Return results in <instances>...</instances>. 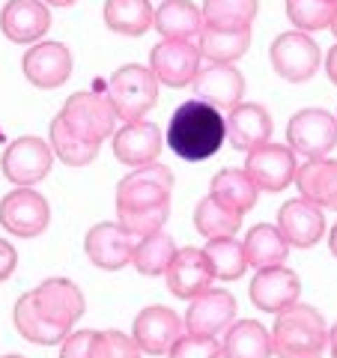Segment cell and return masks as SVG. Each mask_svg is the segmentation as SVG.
Here are the masks:
<instances>
[{
	"mask_svg": "<svg viewBox=\"0 0 337 358\" xmlns=\"http://www.w3.org/2000/svg\"><path fill=\"white\" fill-rule=\"evenodd\" d=\"M227 141V120L218 108L200 99H188L171 114L167 143L182 162H206Z\"/></svg>",
	"mask_w": 337,
	"mask_h": 358,
	"instance_id": "cell-1",
	"label": "cell"
},
{
	"mask_svg": "<svg viewBox=\"0 0 337 358\" xmlns=\"http://www.w3.org/2000/svg\"><path fill=\"white\" fill-rule=\"evenodd\" d=\"M272 346L278 358H322L329 346V329L317 308L296 301L280 310L272 329Z\"/></svg>",
	"mask_w": 337,
	"mask_h": 358,
	"instance_id": "cell-2",
	"label": "cell"
},
{
	"mask_svg": "<svg viewBox=\"0 0 337 358\" xmlns=\"http://www.w3.org/2000/svg\"><path fill=\"white\" fill-rule=\"evenodd\" d=\"M105 93L117 110V120L141 122L147 117V110H152L159 102V78L152 75L150 66L126 63L110 75Z\"/></svg>",
	"mask_w": 337,
	"mask_h": 358,
	"instance_id": "cell-3",
	"label": "cell"
},
{
	"mask_svg": "<svg viewBox=\"0 0 337 358\" xmlns=\"http://www.w3.org/2000/svg\"><path fill=\"white\" fill-rule=\"evenodd\" d=\"M60 120L69 126L75 134H81L84 141L102 143L108 134H114L117 129V110L110 105L108 93H96V90H87V93H72L66 99V105L60 110Z\"/></svg>",
	"mask_w": 337,
	"mask_h": 358,
	"instance_id": "cell-4",
	"label": "cell"
},
{
	"mask_svg": "<svg viewBox=\"0 0 337 358\" xmlns=\"http://www.w3.org/2000/svg\"><path fill=\"white\" fill-rule=\"evenodd\" d=\"M51 164H54L51 143L36 138V134H24V138H15L3 150L0 173L18 188H33L51 173Z\"/></svg>",
	"mask_w": 337,
	"mask_h": 358,
	"instance_id": "cell-5",
	"label": "cell"
},
{
	"mask_svg": "<svg viewBox=\"0 0 337 358\" xmlns=\"http://www.w3.org/2000/svg\"><path fill=\"white\" fill-rule=\"evenodd\" d=\"M268 60H272V69L289 84H305L317 75L322 54L320 45L313 42V36L301 30H289L275 36L272 48H268Z\"/></svg>",
	"mask_w": 337,
	"mask_h": 358,
	"instance_id": "cell-6",
	"label": "cell"
},
{
	"mask_svg": "<svg viewBox=\"0 0 337 358\" xmlns=\"http://www.w3.org/2000/svg\"><path fill=\"white\" fill-rule=\"evenodd\" d=\"M287 147L308 159H325L337 147V117L322 108L299 110L287 122Z\"/></svg>",
	"mask_w": 337,
	"mask_h": 358,
	"instance_id": "cell-7",
	"label": "cell"
},
{
	"mask_svg": "<svg viewBox=\"0 0 337 358\" xmlns=\"http://www.w3.org/2000/svg\"><path fill=\"white\" fill-rule=\"evenodd\" d=\"M173 173L171 167L152 162L147 167H134L117 185V209H150L171 203Z\"/></svg>",
	"mask_w": 337,
	"mask_h": 358,
	"instance_id": "cell-8",
	"label": "cell"
},
{
	"mask_svg": "<svg viewBox=\"0 0 337 358\" xmlns=\"http://www.w3.org/2000/svg\"><path fill=\"white\" fill-rule=\"evenodd\" d=\"M51 206L33 188H15L0 200V227L18 239H36L48 230Z\"/></svg>",
	"mask_w": 337,
	"mask_h": 358,
	"instance_id": "cell-9",
	"label": "cell"
},
{
	"mask_svg": "<svg viewBox=\"0 0 337 358\" xmlns=\"http://www.w3.org/2000/svg\"><path fill=\"white\" fill-rule=\"evenodd\" d=\"M245 173L254 179V185L266 194L284 192L289 182H296L299 164L296 152L284 143H263L245 155Z\"/></svg>",
	"mask_w": 337,
	"mask_h": 358,
	"instance_id": "cell-10",
	"label": "cell"
},
{
	"mask_svg": "<svg viewBox=\"0 0 337 358\" xmlns=\"http://www.w3.org/2000/svg\"><path fill=\"white\" fill-rule=\"evenodd\" d=\"M200 60L203 54L194 42H182V39H162L155 48L150 51V69L159 78V84L167 87H191L194 75L200 72Z\"/></svg>",
	"mask_w": 337,
	"mask_h": 358,
	"instance_id": "cell-11",
	"label": "cell"
},
{
	"mask_svg": "<svg viewBox=\"0 0 337 358\" xmlns=\"http://www.w3.org/2000/svg\"><path fill=\"white\" fill-rule=\"evenodd\" d=\"M134 245H138V236L122 230L117 221L96 224L84 236V251L89 257V263L96 268H105V272H120L122 266H129Z\"/></svg>",
	"mask_w": 337,
	"mask_h": 358,
	"instance_id": "cell-12",
	"label": "cell"
},
{
	"mask_svg": "<svg viewBox=\"0 0 337 358\" xmlns=\"http://www.w3.org/2000/svg\"><path fill=\"white\" fill-rule=\"evenodd\" d=\"M21 72L33 87L57 90L72 75V51L63 42H36L21 57Z\"/></svg>",
	"mask_w": 337,
	"mask_h": 358,
	"instance_id": "cell-13",
	"label": "cell"
},
{
	"mask_svg": "<svg viewBox=\"0 0 337 358\" xmlns=\"http://www.w3.org/2000/svg\"><path fill=\"white\" fill-rule=\"evenodd\" d=\"M185 334V320H179L171 308L150 305L134 317L131 338L147 355H167L171 346Z\"/></svg>",
	"mask_w": 337,
	"mask_h": 358,
	"instance_id": "cell-14",
	"label": "cell"
},
{
	"mask_svg": "<svg viewBox=\"0 0 337 358\" xmlns=\"http://www.w3.org/2000/svg\"><path fill=\"white\" fill-rule=\"evenodd\" d=\"M236 320V299L227 289H206L191 299L185 310V331L200 334V338H218L221 331H227Z\"/></svg>",
	"mask_w": 337,
	"mask_h": 358,
	"instance_id": "cell-15",
	"label": "cell"
},
{
	"mask_svg": "<svg viewBox=\"0 0 337 358\" xmlns=\"http://www.w3.org/2000/svg\"><path fill=\"white\" fill-rule=\"evenodd\" d=\"M299 296H301V281L293 268H287V266L260 268L251 278V287H248V299L254 301V308H260L266 313H280V310L293 308Z\"/></svg>",
	"mask_w": 337,
	"mask_h": 358,
	"instance_id": "cell-16",
	"label": "cell"
},
{
	"mask_svg": "<svg viewBox=\"0 0 337 358\" xmlns=\"http://www.w3.org/2000/svg\"><path fill=\"white\" fill-rule=\"evenodd\" d=\"M0 30L15 45H36L51 30V6L45 0H9L0 13Z\"/></svg>",
	"mask_w": 337,
	"mask_h": 358,
	"instance_id": "cell-17",
	"label": "cell"
},
{
	"mask_svg": "<svg viewBox=\"0 0 337 358\" xmlns=\"http://www.w3.org/2000/svg\"><path fill=\"white\" fill-rule=\"evenodd\" d=\"M278 230L289 248H313L325 236V215L310 200L296 197L278 209Z\"/></svg>",
	"mask_w": 337,
	"mask_h": 358,
	"instance_id": "cell-18",
	"label": "cell"
},
{
	"mask_svg": "<svg viewBox=\"0 0 337 358\" xmlns=\"http://www.w3.org/2000/svg\"><path fill=\"white\" fill-rule=\"evenodd\" d=\"M191 90H194V99L206 102L212 108H227L233 110L236 105H242L245 96V75L236 69V66H218L209 63L206 69H200L191 81Z\"/></svg>",
	"mask_w": 337,
	"mask_h": 358,
	"instance_id": "cell-19",
	"label": "cell"
},
{
	"mask_svg": "<svg viewBox=\"0 0 337 358\" xmlns=\"http://www.w3.org/2000/svg\"><path fill=\"white\" fill-rule=\"evenodd\" d=\"M212 278H215V272H212L203 248H179L164 272L167 289L176 299H188V301L200 293H206Z\"/></svg>",
	"mask_w": 337,
	"mask_h": 358,
	"instance_id": "cell-20",
	"label": "cell"
},
{
	"mask_svg": "<svg viewBox=\"0 0 337 358\" xmlns=\"http://www.w3.org/2000/svg\"><path fill=\"white\" fill-rule=\"evenodd\" d=\"M30 293H33L36 308L42 313H48V317L54 322H60V326L72 329L87 310L81 287L75 281H69V278H48V281H42L36 289H30Z\"/></svg>",
	"mask_w": 337,
	"mask_h": 358,
	"instance_id": "cell-21",
	"label": "cell"
},
{
	"mask_svg": "<svg viewBox=\"0 0 337 358\" xmlns=\"http://www.w3.org/2000/svg\"><path fill=\"white\" fill-rule=\"evenodd\" d=\"M162 129L155 122H126L120 131H114V155L117 162L129 167H147L159 159L162 152Z\"/></svg>",
	"mask_w": 337,
	"mask_h": 358,
	"instance_id": "cell-22",
	"label": "cell"
},
{
	"mask_svg": "<svg viewBox=\"0 0 337 358\" xmlns=\"http://www.w3.org/2000/svg\"><path fill=\"white\" fill-rule=\"evenodd\" d=\"M272 117L257 102H242L230 110L227 117V141L230 147L251 152L263 143H272Z\"/></svg>",
	"mask_w": 337,
	"mask_h": 358,
	"instance_id": "cell-23",
	"label": "cell"
},
{
	"mask_svg": "<svg viewBox=\"0 0 337 358\" xmlns=\"http://www.w3.org/2000/svg\"><path fill=\"white\" fill-rule=\"evenodd\" d=\"M299 194L320 209L337 212V159H308L296 173Z\"/></svg>",
	"mask_w": 337,
	"mask_h": 358,
	"instance_id": "cell-24",
	"label": "cell"
},
{
	"mask_svg": "<svg viewBox=\"0 0 337 358\" xmlns=\"http://www.w3.org/2000/svg\"><path fill=\"white\" fill-rule=\"evenodd\" d=\"M13 320H15V329L24 341L30 343H39V346H54V343H63L66 338L72 334L69 326H60L54 322L48 313H42L33 301V293H24L15 301V310H13Z\"/></svg>",
	"mask_w": 337,
	"mask_h": 358,
	"instance_id": "cell-25",
	"label": "cell"
},
{
	"mask_svg": "<svg viewBox=\"0 0 337 358\" xmlns=\"http://www.w3.org/2000/svg\"><path fill=\"white\" fill-rule=\"evenodd\" d=\"M155 30L164 39H182L194 42L203 33V9L194 6L191 0H164L155 9Z\"/></svg>",
	"mask_w": 337,
	"mask_h": 358,
	"instance_id": "cell-26",
	"label": "cell"
},
{
	"mask_svg": "<svg viewBox=\"0 0 337 358\" xmlns=\"http://www.w3.org/2000/svg\"><path fill=\"white\" fill-rule=\"evenodd\" d=\"M209 194L221 200L227 209L239 212V215H248V212L257 206V197H260V188L254 185V179L239 171V167H224L212 176L209 182Z\"/></svg>",
	"mask_w": 337,
	"mask_h": 358,
	"instance_id": "cell-27",
	"label": "cell"
},
{
	"mask_svg": "<svg viewBox=\"0 0 337 358\" xmlns=\"http://www.w3.org/2000/svg\"><path fill=\"white\" fill-rule=\"evenodd\" d=\"M242 248H245L248 266H254L257 272H260V268L284 266L287 254H289V242L280 236L278 224H254V227L245 233Z\"/></svg>",
	"mask_w": 337,
	"mask_h": 358,
	"instance_id": "cell-28",
	"label": "cell"
},
{
	"mask_svg": "<svg viewBox=\"0 0 337 358\" xmlns=\"http://www.w3.org/2000/svg\"><path fill=\"white\" fill-rule=\"evenodd\" d=\"M224 358H272L275 346H272V331H266L263 322L257 320H242L233 322L224 334Z\"/></svg>",
	"mask_w": 337,
	"mask_h": 358,
	"instance_id": "cell-29",
	"label": "cell"
},
{
	"mask_svg": "<svg viewBox=\"0 0 337 358\" xmlns=\"http://www.w3.org/2000/svg\"><path fill=\"white\" fill-rule=\"evenodd\" d=\"M155 24V9L150 0H108L105 27L120 36H143Z\"/></svg>",
	"mask_w": 337,
	"mask_h": 358,
	"instance_id": "cell-30",
	"label": "cell"
},
{
	"mask_svg": "<svg viewBox=\"0 0 337 358\" xmlns=\"http://www.w3.org/2000/svg\"><path fill=\"white\" fill-rule=\"evenodd\" d=\"M242 218L245 215L227 209L221 200H215L212 194L203 197L194 206V230L206 242H212V239H233L236 233H239V227H242Z\"/></svg>",
	"mask_w": 337,
	"mask_h": 358,
	"instance_id": "cell-31",
	"label": "cell"
},
{
	"mask_svg": "<svg viewBox=\"0 0 337 358\" xmlns=\"http://www.w3.org/2000/svg\"><path fill=\"white\" fill-rule=\"evenodd\" d=\"M197 48L203 60L218 63V66H233L251 48V30H206L200 33Z\"/></svg>",
	"mask_w": 337,
	"mask_h": 358,
	"instance_id": "cell-32",
	"label": "cell"
},
{
	"mask_svg": "<svg viewBox=\"0 0 337 358\" xmlns=\"http://www.w3.org/2000/svg\"><path fill=\"white\" fill-rule=\"evenodd\" d=\"M257 0H203L206 30H251L257 18Z\"/></svg>",
	"mask_w": 337,
	"mask_h": 358,
	"instance_id": "cell-33",
	"label": "cell"
},
{
	"mask_svg": "<svg viewBox=\"0 0 337 358\" xmlns=\"http://www.w3.org/2000/svg\"><path fill=\"white\" fill-rule=\"evenodd\" d=\"M48 131H51V150H54V155H57L63 164H69V167H87L99 155V147H102V143L84 141L81 134H75L60 120V114L51 120V129Z\"/></svg>",
	"mask_w": 337,
	"mask_h": 358,
	"instance_id": "cell-34",
	"label": "cell"
},
{
	"mask_svg": "<svg viewBox=\"0 0 337 358\" xmlns=\"http://www.w3.org/2000/svg\"><path fill=\"white\" fill-rule=\"evenodd\" d=\"M176 251L179 248H176L173 236H167L164 230H159V233H152V236L138 239V245H134V254H131V263H134V268H138L141 275L155 278V275L167 272V266H171Z\"/></svg>",
	"mask_w": 337,
	"mask_h": 358,
	"instance_id": "cell-35",
	"label": "cell"
},
{
	"mask_svg": "<svg viewBox=\"0 0 337 358\" xmlns=\"http://www.w3.org/2000/svg\"><path fill=\"white\" fill-rule=\"evenodd\" d=\"M203 251H206V260L218 281H236V278H242L245 268H248L245 248H242V242H236V239H212V242H206Z\"/></svg>",
	"mask_w": 337,
	"mask_h": 358,
	"instance_id": "cell-36",
	"label": "cell"
},
{
	"mask_svg": "<svg viewBox=\"0 0 337 358\" xmlns=\"http://www.w3.org/2000/svg\"><path fill=\"white\" fill-rule=\"evenodd\" d=\"M337 0H287V18L301 33H317L331 27Z\"/></svg>",
	"mask_w": 337,
	"mask_h": 358,
	"instance_id": "cell-37",
	"label": "cell"
},
{
	"mask_svg": "<svg viewBox=\"0 0 337 358\" xmlns=\"http://www.w3.org/2000/svg\"><path fill=\"white\" fill-rule=\"evenodd\" d=\"M167 218H171V203L150 206V209H117V224L138 239L159 233L167 224Z\"/></svg>",
	"mask_w": 337,
	"mask_h": 358,
	"instance_id": "cell-38",
	"label": "cell"
},
{
	"mask_svg": "<svg viewBox=\"0 0 337 358\" xmlns=\"http://www.w3.org/2000/svg\"><path fill=\"white\" fill-rule=\"evenodd\" d=\"M141 346L134 343V338L122 334L117 329H108V331H99L96 334V350L93 358H141Z\"/></svg>",
	"mask_w": 337,
	"mask_h": 358,
	"instance_id": "cell-39",
	"label": "cell"
},
{
	"mask_svg": "<svg viewBox=\"0 0 337 358\" xmlns=\"http://www.w3.org/2000/svg\"><path fill=\"white\" fill-rule=\"evenodd\" d=\"M167 358H224V350L215 338H200V334H182L173 346Z\"/></svg>",
	"mask_w": 337,
	"mask_h": 358,
	"instance_id": "cell-40",
	"label": "cell"
},
{
	"mask_svg": "<svg viewBox=\"0 0 337 358\" xmlns=\"http://www.w3.org/2000/svg\"><path fill=\"white\" fill-rule=\"evenodd\" d=\"M96 334H99V331H93V329L72 331L69 338L63 341V346H60V358H93Z\"/></svg>",
	"mask_w": 337,
	"mask_h": 358,
	"instance_id": "cell-41",
	"label": "cell"
},
{
	"mask_svg": "<svg viewBox=\"0 0 337 358\" xmlns=\"http://www.w3.org/2000/svg\"><path fill=\"white\" fill-rule=\"evenodd\" d=\"M15 266H18V251L6 239H0V284L13 278Z\"/></svg>",
	"mask_w": 337,
	"mask_h": 358,
	"instance_id": "cell-42",
	"label": "cell"
},
{
	"mask_svg": "<svg viewBox=\"0 0 337 358\" xmlns=\"http://www.w3.org/2000/svg\"><path fill=\"white\" fill-rule=\"evenodd\" d=\"M325 72H329V81L337 87V42L329 48V54H325Z\"/></svg>",
	"mask_w": 337,
	"mask_h": 358,
	"instance_id": "cell-43",
	"label": "cell"
},
{
	"mask_svg": "<svg viewBox=\"0 0 337 358\" xmlns=\"http://www.w3.org/2000/svg\"><path fill=\"white\" fill-rule=\"evenodd\" d=\"M329 346H331V358H337V322H334L331 331H329Z\"/></svg>",
	"mask_w": 337,
	"mask_h": 358,
	"instance_id": "cell-44",
	"label": "cell"
},
{
	"mask_svg": "<svg viewBox=\"0 0 337 358\" xmlns=\"http://www.w3.org/2000/svg\"><path fill=\"white\" fill-rule=\"evenodd\" d=\"M329 248H331V254L337 257V224H334L331 233H329Z\"/></svg>",
	"mask_w": 337,
	"mask_h": 358,
	"instance_id": "cell-45",
	"label": "cell"
},
{
	"mask_svg": "<svg viewBox=\"0 0 337 358\" xmlns=\"http://www.w3.org/2000/svg\"><path fill=\"white\" fill-rule=\"evenodd\" d=\"M48 6H72V3H78V0H45Z\"/></svg>",
	"mask_w": 337,
	"mask_h": 358,
	"instance_id": "cell-46",
	"label": "cell"
},
{
	"mask_svg": "<svg viewBox=\"0 0 337 358\" xmlns=\"http://www.w3.org/2000/svg\"><path fill=\"white\" fill-rule=\"evenodd\" d=\"M331 33L337 36V13H334V21H331Z\"/></svg>",
	"mask_w": 337,
	"mask_h": 358,
	"instance_id": "cell-47",
	"label": "cell"
},
{
	"mask_svg": "<svg viewBox=\"0 0 337 358\" xmlns=\"http://www.w3.org/2000/svg\"><path fill=\"white\" fill-rule=\"evenodd\" d=\"M3 358H24V355H15V352H13V355H3Z\"/></svg>",
	"mask_w": 337,
	"mask_h": 358,
	"instance_id": "cell-48",
	"label": "cell"
}]
</instances>
